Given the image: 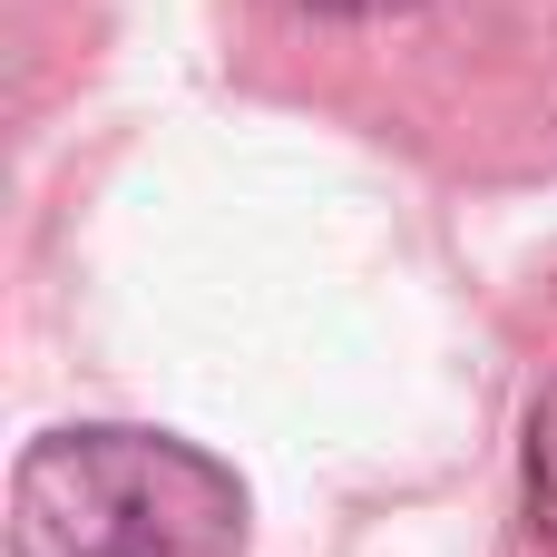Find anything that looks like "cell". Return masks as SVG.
<instances>
[{
  "label": "cell",
  "mask_w": 557,
  "mask_h": 557,
  "mask_svg": "<svg viewBox=\"0 0 557 557\" xmlns=\"http://www.w3.org/2000/svg\"><path fill=\"white\" fill-rule=\"evenodd\" d=\"M10 557H245V490L176 431L78 421L29 441L10 480Z\"/></svg>",
  "instance_id": "obj_1"
},
{
  "label": "cell",
  "mask_w": 557,
  "mask_h": 557,
  "mask_svg": "<svg viewBox=\"0 0 557 557\" xmlns=\"http://www.w3.org/2000/svg\"><path fill=\"white\" fill-rule=\"evenodd\" d=\"M519 490H529V529L557 548V382L529 411V441H519Z\"/></svg>",
  "instance_id": "obj_2"
},
{
  "label": "cell",
  "mask_w": 557,
  "mask_h": 557,
  "mask_svg": "<svg viewBox=\"0 0 557 557\" xmlns=\"http://www.w3.org/2000/svg\"><path fill=\"white\" fill-rule=\"evenodd\" d=\"M313 20H392V10H421V0H294Z\"/></svg>",
  "instance_id": "obj_3"
}]
</instances>
